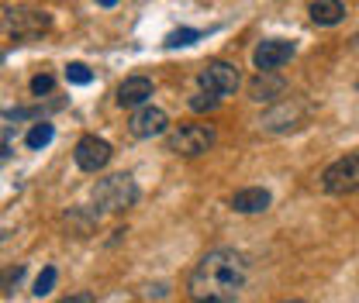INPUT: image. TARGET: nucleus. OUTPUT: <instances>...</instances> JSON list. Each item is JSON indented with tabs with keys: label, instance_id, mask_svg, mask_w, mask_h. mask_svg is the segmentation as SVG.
I'll return each mask as SVG.
<instances>
[{
	"label": "nucleus",
	"instance_id": "obj_1",
	"mask_svg": "<svg viewBox=\"0 0 359 303\" xmlns=\"http://www.w3.org/2000/svg\"><path fill=\"white\" fill-rule=\"evenodd\" d=\"M249 265L235 248H215L194 265L187 293L194 303H231L245 286Z\"/></svg>",
	"mask_w": 359,
	"mask_h": 303
},
{
	"label": "nucleus",
	"instance_id": "obj_2",
	"mask_svg": "<svg viewBox=\"0 0 359 303\" xmlns=\"http://www.w3.org/2000/svg\"><path fill=\"white\" fill-rule=\"evenodd\" d=\"M135 200H138V183H135L128 173H114L93 186V204H97L100 211L118 214V211L135 207Z\"/></svg>",
	"mask_w": 359,
	"mask_h": 303
},
{
	"label": "nucleus",
	"instance_id": "obj_3",
	"mask_svg": "<svg viewBox=\"0 0 359 303\" xmlns=\"http://www.w3.org/2000/svg\"><path fill=\"white\" fill-rule=\"evenodd\" d=\"M4 28L14 42H35L48 31V14L35 7H7L4 10Z\"/></svg>",
	"mask_w": 359,
	"mask_h": 303
},
{
	"label": "nucleus",
	"instance_id": "obj_4",
	"mask_svg": "<svg viewBox=\"0 0 359 303\" xmlns=\"http://www.w3.org/2000/svg\"><path fill=\"white\" fill-rule=\"evenodd\" d=\"M211 145H215V128H211V125H180V128L170 131V138H166V152L187 155V159L204 155Z\"/></svg>",
	"mask_w": 359,
	"mask_h": 303
},
{
	"label": "nucleus",
	"instance_id": "obj_5",
	"mask_svg": "<svg viewBox=\"0 0 359 303\" xmlns=\"http://www.w3.org/2000/svg\"><path fill=\"white\" fill-rule=\"evenodd\" d=\"M197 83H201V90H204V93L228 97V93H235V90H238L242 76H238V69H235L231 62H224V59H211V62H204V66H201Z\"/></svg>",
	"mask_w": 359,
	"mask_h": 303
},
{
	"label": "nucleus",
	"instance_id": "obj_6",
	"mask_svg": "<svg viewBox=\"0 0 359 303\" xmlns=\"http://www.w3.org/2000/svg\"><path fill=\"white\" fill-rule=\"evenodd\" d=\"M321 186H325V193H332V197L356 193L359 190V152L339 159V162H332V166L321 173Z\"/></svg>",
	"mask_w": 359,
	"mask_h": 303
},
{
	"label": "nucleus",
	"instance_id": "obj_7",
	"mask_svg": "<svg viewBox=\"0 0 359 303\" xmlns=\"http://www.w3.org/2000/svg\"><path fill=\"white\" fill-rule=\"evenodd\" d=\"M111 155H114V148H111L104 138H97V134H83V138L76 141V148H73V159H76V166H80L83 173L104 169V166L111 162Z\"/></svg>",
	"mask_w": 359,
	"mask_h": 303
},
{
	"label": "nucleus",
	"instance_id": "obj_8",
	"mask_svg": "<svg viewBox=\"0 0 359 303\" xmlns=\"http://www.w3.org/2000/svg\"><path fill=\"white\" fill-rule=\"evenodd\" d=\"M294 52H297V45L287 42V38H266V42L256 45L252 62H256V69H259V73H276L283 62H290V59H294Z\"/></svg>",
	"mask_w": 359,
	"mask_h": 303
},
{
	"label": "nucleus",
	"instance_id": "obj_9",
	"mask_svg": "<svg viewBox=\"0 0 359 303\" xmlns=\"http://www.w3.org/2000/svg\"><path fill=\"white\" fill-rule=\"evenodd\" d=\"M304 118H308V107L301 100H280L259 125L266 131H290V128H301Z\"/></svg>",
	"mask_w": 359,
	"mask_h": 303
},
{
	"label": "nucleus",
	"instance_id": "obj_10",
	"mask_svg": "<svg viewBox=\"0 0 359 303\" xmlns=\"http://www.w3.org/2000/svg\"><path fill=\"white\" fill-rule=\"evenodd\" d=\"M166 128H170L166 111H159V107H152V104L138 107L132 114V121H128V131H132L135 138H156V134H163Z\"/></svg>",
	"mask_w": 359,
	"mask_h": 303
},
{
	"label": "nucleus",
	"instance_id": "obj_11",
	"mask_svg": "<svg viewBox=\"0 0 359 303\" xmlns=\"http://www.w3.org/2000/svg\"><path fill=\"white\" fill-rule=\"evenodd\" d=\"M149 97H152V80L149 76H128L118 87V104L121 107H145Z\"/></svg>",
	"mask_w": 359,
	"mask_h": 303
},
{
	"label": "nucleus",
	"instance_id": "obj_12",
	"mask_svg": "<svg viewBox=\"0 0 359 303\" xmlns=\"http://www.w3.org/2000/svg\"><path fill=\"white\" fill-rule=\"evenodd\" d=\"M283 90H287V83H283L276 73H259V76L249 83V97H252L256 104H273V100L283 97Z\"/></svg>",
	"mask_w": 359,
	"mask_h": 303
},
{
	"label": "nucleus",
	"instance_id": "obj_13",
	"mask_svg": "<svg viewBox=\"0 0 359 303\" xmlns=\"http://www.w3.org/2000/svg\"><path fill=\"white\" fill-rule=\"evenodd\" d=\"M269 190L263 186H249V190H238L235 197H231V207L238 211V214H263L269 207Z\"/></svg>",
	"mask_w": 359,
	"mask_h": 303
},
{
	"label": "nucleus",
	"instance_id": "obj_14",
	"mask_svg": "<svg viewBox=\"0 0 359 303\" xmlns=\"http://www.w3.org/2000/svg\"><path fill=\"white\" fill-rule=\"evenodd\" d=\"M308 14H311L314 24L332 28V24H339V21L346 17V3H342V0H311Z\"/></svg>",
	"mask_w": 359,
	"mask_h": 303
},
{
	"label": "nucleus",
	"instance_id": "obj_15",
	"mask_svg": "<svg viewBox=\"0 0 359 303\" xmlns=\"http://www.w3.org/2000/svg\"><path fill=\"white\" fill-rule=\"evenodd\" d=\"M66 224H69L73 234L87 238L90 231H93V224H97V214H93V211H69V214H66Z\"/></svg>",
	"mask_w": 359,
	"mask_h": 303
},
{
	"label": "nucleus",
	"instance_id": "obj_16",
	"mask_svg": "<svg viewBox=\"0 0 359 303\" xmlns=\"http://www.w3.org/2000/svg\"><path fill=\"white\" fill-rule=\"evenodd\" d=\"M52 134H55V128H52L48 121H39V125H32V131H28V138H25V145L39 152V148H45V145L52 141Z\"/></svg>",
	"mask_w": 359,
	"mask_h": 303
},
{
	"label": "nucleus",
	"instance_id": "obj_17",
	"mask_svg": "<svg viewBox=\"0 0 359 303\" xmlns=\"http://www.w3.org/2000/svg\"><path fill=\"white\" fill-rule=\"evenodd\" d=\"M204 31H197V28H180V31H173L170 38H166V48H180V45H194L197 38H201Z\"/></svg>",
	"mask_w": 359,
	"mask_h": 303
},
{
	"label": "nucleus",
	"instance_id": "obj_18",
	"mask_svg": "<svg viewBox=\"0 0 359 303\" xmlns=\"http://www.w3.org/2000/svg\"><path fill=\"white\" fill-rule=\"evenodd\" d=\"M66 80L76 83V87H87L90 80H93V73H90L83 62H69V66H66Z\"/></svg>",
	"mask_w": 359,
	"mask_h": 303
},
{
	"label": "nucleus",
	"instance_id": "obj_19",
	"mask_svg": "<svg viewBox=\"0 0 359 303\" xmlns=\"http://www.w3.org/2000/svg\"><path fill=\"white\" fill-rule=\"evenodd\" d=\"M218 104H222V97H215V93H197V97L190 100V111L204 114V111H215Z\"/></svg>",
	"mask_w": 359,
	"mask_h": 303
},
{
	"label": "nucleus",
	"instance_id": "obj_20",
	"mask_svg": "<svg viewBox=\"0 0 359 303\" xmlns=\"http://www.w3.org/2000/svg\"><path fill=\"white\" fill-rule=\"evenodd\" d=\"M52 286H55V269H52V265H45L42 276L35 279V297H45V293H52Z\"/></svg>",
	"mask_w": 359,
	"mask_h": 303
},
{
	"label": "nucleus",
	"instance_id": "obj_21",
	"mask_svg": "<svg viewBox=\"0 0 359 303\" xmlns=\"http://www.w3.org/2000/svg\"><path fill=\"white\" fill-rule=\"evenodd\" d=\"M52 87H55V80H52L48 73H39V76L32 80V93H35V97H45V93H52Z\"/></svg>",
	"mask_w": 359,
	"mask_h": 303
},
{
	"label": "nucleus",
	"instance_id": "obj_22",
	"mask_svg": "<svg viewBox=\"0 0 359 303\" xmlns=\"http://www.w3.org/2000/svg\"><path fill=\"white\" fill-rule=\"evenodd\" d=\"M25 276V265H18V269H7L4 272V293H14V286H18V279Z\"/></svg>",
	"mask_w": 359,
	"mask_h": 303
},
{
	"label": "nucleus",
	"instance_id": "obj_23",
	"mask_svg": "<svg viewBox=\"0 0 359 303\" xmlns=\"http://www.w3.org/2000/svg\"><path fill=\"white\" fill-rule=\"evenodd\" d=\"M59 303H93V293H73V297H62Z\"/></svg>",
	"mask_w": 359,
	"mask_h": 303
},
{
	"label": "nucleus",
	"instance_id": "obj_24",
	"mask_svg": "<svg viewBox=\"0 0 359 303\" xmlns=\"http://www.w3.org/2000/svg\"><path fill=\"white\" fill-rule=\"evenodd\" d=\"M97 3H100V7H114L118 0H97Z\"/></svg>",
	"mask_w": 359,
	"mask_h": 303
},
{
	"label": "nucleus",
	"instance_id": "obj_25",
	"mask_svg": "<svg viewBox=\"0 0 359 303\" xmlns=\"http://www.w3.org/2000/svg\"><path fill=\"white\" fill-rule=\"evenodd\" d=\"M287 303H308V300H287Z\"/></svg>",
	"mask_w": 359,
	"mask_h": 303
}]
</instances>
